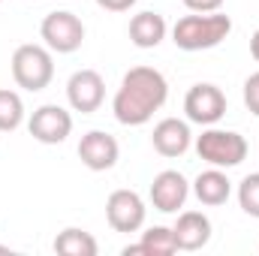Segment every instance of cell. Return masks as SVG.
<instances>
[{
	"instance_id": "6da1fadb",
	"label": "cell",
	"mask_w": 259,
	"mask_h": 256,
	"mask_svg": "<svg viewBox=\"0 0 259 256\" xmlns=\"http://www.w3.org/2000/svg\"><path fill=\"white\" fill-rule=\"evenodd\" d=\"M169 100V81L154 66H133L121 78V88L115 91L112 112L118 124L124 127H142L160 112Z\"/></svg>"
},
{
	"instance_id": "7a4b0ae2",
	"label": "cell",
	"mask_w": 259,
	"mask_h": 256,
	"mask_svg": "<svg viewBox=\"0 0 259 256\" xmlns=\"http://www.w3.org/2000/svg\"><path fill=\"white\" fill-rule=\"evenodd\" d=\"M232 33V18L217 12H193L175 21L172 27V42L181 52H208L217 49L226 36Z\"/></svg>"
},
{
	"instance_id": "3957f363",
	"label": "cell",
	"mask_w": 259,
	"mask_h": 256,
	"mask_svg": "<svg viewBox=\"0 0 259 256\" xmlns=\"http://www.w3.org/2000/svg\"><path fill=\"white\" fill-rule=\"evenodd\" d=\"M247 139L235 130H220L208 127L202 130V136H196V154L199 160H205L208 166L217 169H235L247 160Z\"/></svg>"
},
{
	"instance_id": "277c9868",
	"label": "cell",
	"mask_w": 259,
	"mask_h": 256,
	"mask_svg": "<svg viewBox=\"0 0 259 256\" xmlns=\"http://www.w3.org/2000/svg\"><path fill=\"white\" fill-rule=\"evenodd\" d=\"M12 78L18 88L36 94L46 91L55 78V58L49 46H36V42H24L12 52Z\"/></svg>"
},
{
	"instance_id": "5b68a950",
	"label": "cell",
	"mask_w": 259,
	"mask_h": 256,
	"mask_svg": "<svg viewBox=\"0 0 259 256\" xmlns=\"http://www.w3.org/2000/svg\"><path fill=\"white\" fill-rule=\"evenodd\" d=\"M39 36H42V42H46L52 52H58V55H72V52H78L81 42H84V24H81V18H78L75 12H69V9H55V12H49V15L42 18Z\"/></svg>"
},
{
	"instance_id": "8992f818",
	"label": "cell",
	"mask_w": 259,
	"mask_h": 256,
	"mask_svg": "<svg viewBox=\"0 0 259 256\" xmlns=\"http://www.w3.org/2000/svg\"><path fill=\"white\" fill-rule=\"evenodd\" d=\"M226 94L211 84V81H199L187 91L184 97V115L190 124H199V127H214L223 115H226Z\"/></svg>"
},
{
	"instance_id": "52a82bcc",
	"label": "cell",
	"mask_w": 259,
	"mask_h": 256,
	"mask_svg": "<svg viewBox=\"0 0 259 256\" xmlns=\"http://www.w3.org/2000/svg\"><path fill=\"white\" fill-rule=\"evenodd\" d=\"M145 199L136 190H115L106 199V220L115 232H139L145 226Z\"/></svg>"
},
{
	"instance_id": "ba28073f",
	"label": "cell",
	"mask_w": 259,
	"mask_h": 256,
	"mask_svg": "<svg viewBox=\"0 0 259 256\" xmlns=\"http://www.w3.org/2000/svg\"><path fill=\"white\" fill-rule=\"evenodd\" d=\"M66 100L72 112L94 115L106 100V78L97 69H75L66 81Z\"/></svg>"
},
{
	"instance_id": "9c48e42d",
	"label": "cell",
	"mask_w": 259,
	"mask_h": 256,
	"mask_svg": "<svg viewBox=\"0 0 259 256\" xmlns=\"http://www.w3.org/2000/svg\"><path fill=\"white\" fill-rule=\"evenodd\" d=\"M27 130L42 145H61V142L69 139V133H72V115L66 112L64 106H58V103H46V106H39L30 115Z\"/></svg>"
},
{
	"instance_id": "30bf717a",
	"label": "cell",
	"mask_w": 259,
	"mask_h": 256,
	"mask_svg": "<svg viewBox=\"0 0 259 256\" xmlns=\"http://www.w3.org/2000/svg\"><path fill=\"white\" fill-rule=\"evenodd\" d=\"M118 157H121V145L106 130H91L78 142V160L91 172H109L118 163Z\"/></svg>"
},
{
	"instance_id": "8fae6325",
	"label": "cell",
	"mask_w": 259,
	"mask_h": 256,
	"mask_svg": "<svg viewBox=\"0 0 259 256\" xmlns=\"http://www.w3.org/2000/svg\"><path fill=\"white\" fill-rule=\"evenodd\" d=\"M148 196H151V205H154L157 211H163V214H178V211L184 208L187 196H190V181H187L181 172L166 169V172L154 175Z\"/></svg>"
},
{
	"instance_id": "7c38bea8",
	"label": "cell",
	"mask_w": 259,
	"mask_h": 256,
	"mask_svg": "<svg viewBox=\"0 0 259 256\" xmlns=\"http://www.w3.org/2000/svg\"><path fill=\"white\" fill-rule=\"evenodd\" d=\"M151 145L160 157H184L193 145V133H190V121L181 118H163L154 133H151Z\"/></svg>"
},
{
	"instance_id": "4fadbf2b",
	"label": "cell",
	"mask_w": 259,
	"mask_h": 256,
	"mask_svg": "<svg viewBox=\"0 0 259 256\" xmlns=\"http://www.w3.org/2000/svg\"><path fill=\"white\" fill-rule=\"evenodd\" d=\"M172 232H175L178 250L193 253V250H202L211 241V220L202 211H181L175 226H172Z\"/></svg>"
},
{
	"instance_id": "5bb4252c",
	"label": "cell",
	"mask_w": 259,
	"mask_h": 256,
	"mask_svg": "<svg viewBox=\"0 0 259 256\" xmlns=\"http://www.w3.org/2000/svg\"><path fill=\"white\" fill-rule=\"evenodd\" d=\"M166 33H169V24L160 12L145 9L130 18V42L136 49H157L166 39Z\"/></svg>"
},
{
	"instance_id": "9a60e30c",
	"label": "cell",
	"mask_w": 259,
	"mask_h": 256,
	"mask_svg": "<svg viewBox=\"0 0 259 256\" xmlns=\"http://www.w3.org/2000/svg\"><path fill=\"white\" fill-rule=\"evenodd\" d=\"M193 193H196V199H199L202 205L217 208V205H226V202H229V196H232V181L226 178L223 169L211 166V169H205V172L196 175Z\"/></svg>"
},
{
	"instance_id": "2e32d148",
	"label": "cell",
	"mask_w": 259,
	"mask_h": 256,
	"mask_svg": "<svg viewBox=\"0 0 259 256\" xmlns=\"http://www.w3.org/2000/svg\"><path fill=\"white\" fill-rule=\"evenodd\" d=\"M55 250L61 256H97L100 244H97V238H94L91 232H84V229H78V226H69L64 232H58Z\"/></svg>"
},
{
	"instance_id": "e0dca14e",
	"label": "cell",
	"mask_w": 259,
	"mask_h": 256,
	"mask_svg": "<svg viewBox=\"0 0 259 256\" xmlns=\"http://www.w3.org/2000/svg\"><path fill=\"white\" fill-rule=\"evenodd\" d=\"M142 253L145 256H169L178 253V244H175V232L169 226H151L142 232V241H139Z\"/></svg>"
},
{
	"instance_id": "ac0fdd59",
	"label": "cell",
	"mask_w": 259,
	"mask_h": 256,
	"mask_svg": "<svg viewBox=\"0 0 259 256\" xmlns=\"http://www.w3.org/2000/svg\"><path fill=\"white\" fill-rule=\"evenodd\" d=\"M24 124V103L15 91L0 88V133H15Z\"/></svg>"
},
{
	"instance_id": "d6986e66",
	"label": "cell",
	"mask_w": 259,
	"mask_h": 256,
	"mask_svg": "<svg viewBox=\"0 0 259 256\" xmlns=\"http://www.w3.org/2000/svg\"><path fill=\"white\" fill-rule=\"evenodd\" d=\"M238 205H241L244 214H250V217L259 220V172H250V175L241 178V184H238Z\"/></svg>"
},
{
	"instance_id": "ffe728a7",
	"label": "cell",
	"mask_w": 259,
	"mask_h": 256,
	"mask_svg": "<svg viewBox=\"0 0 259 256\" xmlns=\"http://www.w3.org/2000/svg\"><path fill=\"white\" fill-rule=\"evenodd\" d=\"M244 106L259 118V72H250L244 81Z\"/></svg>"
},
{
	"instance_id": "44dd1931",
	"label": "cell",
	"mask_w": 259,
	"mask_h": 256,
	"mask_svg": "<svg viewBox=\"0 0 259 256\" xmlns=\"http://www.w3.org/2000/svg\"><path fill=\"white\" fill-rule=\"evenodd\" d=\"M190 12H217L226 0H181Z\"/></svg>"
},
{
	"instance_id": "7402d4cb",
	"label": "cell",
	"mask_w": 259,
	"mask_h": 256,
	"mask_svg": "<svg viewBox=\"0 0 259 256\" xmlns=\"http://www.w3.org/2000/svg\"><path fill=\"white\" fill-rule=\"evenodd\" d=\"M97 6L106 12H130V6H136V0H97Z\"/></svg>"
},
{
	"instance_id": "603a6c76",
	"label": "cell",
	"mask_w": 259,
	"mask_h": 256,
	"mask_svg": "<svg viewBox=\"0 0 259 256\" xmlns=\"http://www.w3.org/2000/svg\"><path fill=\"white\" fill-rule=\"evenodd\" d=\"M250 55H253V61L259 64V30H253V36H250Z\"/></svg>"
},
{
	"instance_id": "cb8c5ba5",
	"label": "cell",
	"mask_w": 259,
	"mask_h": 256,
	"mask_svg": "<svg viewBox=\"0 0 259 256\" xmlns=\"http://www.w3.org/2000/svg\"><path fill=\"white\" fill-rule=\"evenodd\" d=\"M0 253H9V247H3V244H0Z\"/></svg>"
},
{
	"instance_id": "d4e9b609",
	"label": "cell",
	"mask_w": 259,
	"mask_h": 256,
	"mask_svg": "<svg viewBox=\"0 0 259 256\" xmlns=\"http://www.w3.org/2000/svg\"><path fill=\"white\" fill-rule=\"evenodd\" d=\"M0 3H3V0H0Z\"/></svg>"
}]
</instances>
